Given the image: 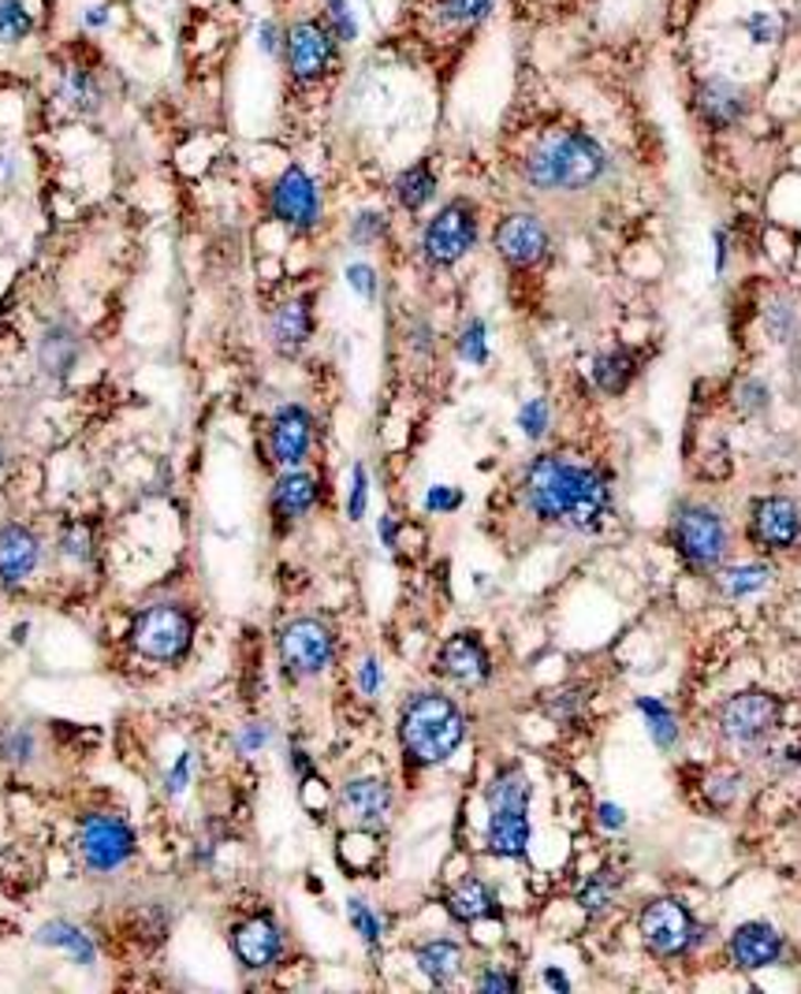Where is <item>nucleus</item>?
Instances as JSON below:
<instances>
[{"instance_id": "f257e3e1", "label": "nucleus", "mask_w": 801, "mask_h": 994, "mask_svg": "<svg viewBox=\"0 0 801 994\" xmlns=\"http://www.w3.org/2000/svg\"><path fill=\"white\" fill-rule=\"evenodd\" d=\"M526 499L544 521H563L571 529H597L611 507L608 480L555 455L537 458L530 466Z\"/></svg>"}, {"instance_id": "f03ea898", "label": "nucleus", "mask_w": 801, "mask_h": 994, "mask_svg": "<svg viewBox=\"0 0 801 994\" xmlns=\"http://www.w3.org/2000/svg\"><path fill=\"white\" fill-rule=\"evenodd\" d=\"M604 169H608V156H604L600 142L578 131H563L544 138L530 153L526 180L541 191H582V186L597 183Z\"/></svg>"}, {"instance_id": "7ed1b4c3", "label": "nucleus", "mask_w": 801, "mask_h": 994, "mask_svg": "<svg viewBox=\"0 0 801 994\" xmlns=\"http://www.w3.org/2000/svg\"><path fill=\"white\" fill-rule=\"evenodd\" d=\"M399 737L414 764H444L463 745L466 720L444 693H418L403 707Z\"/></svg>"}, {"instance_id": "20e7f679", "label": "nucleus", "mask_w": 801, "mask_h": 994, "mask_svg": "<svg viewBox=\"0 0 801 994\" xmlns=\"http://www.w3.org/2000/svg\"><path fill=\"white\" fill-rule=\"evenodd\" d=\"M488 804H492V820H488V850L496 857H522L530 845V786L519 767H507L488 786Z\"/></svg>"}, {"instance_id": "39448f33", "label": "nucleus", "mask_w": 801, "mask_h": 994, "mask_svg": "<svg viewBox=\"0 0 801 994\" xmlns=\"http://www.w3.org/2000/svg\"><path fill=\"white\" fill-rule=\"evenodd\" d=\"M339 53L336 34L328 31L325 19H295L283 31V64L299 90H310L332 72Z\"/></svg>"}, {"instance_id": "423d86ee", "label": "nucleus", "mask_w": 801, "mask_h": 994, "mask_svg": "<svg viewBox=\"0 0 801 994\" xmlns=\"http://www.w3.org/2000/svg\"><path fill=\"white\" fill-rule=\"evenodd\" d=\"M191 615L183 607L172 604H153L134 618V648L153 659V663H169V659H180L191 645Z\"/></svg>"}, {"instance_id": "0eeeda50", "label": "nucleus", "mask_w": 801, "mask_h": 994, "mask_svg": "<svg viewBox=\"0 0 801 994\" xmlns=\"http://www.w3.org/2000/svg\"><path fill=\"white\" fill-rule=\"evenodd\" d=\"M675 544L690 566L712 570L727 555V526L708 507H682L675 518Z\"/></svg>"}, {"instance_id": "6e6552de", "label": "nucleus", "mask_w": 801, "mask_h": 994, "mask_svg": "<svg viewBox=\"0 0 801 994\" xmlns=\"http://www.w3.org/2000/svg\"><path fill=\"white\" fill-rule=\"evenodd\" d=\"M641 939L645 947L660 958H675V953H686L697 939V923H693L690 909L682 901H652L645 905L641 912Z\"/></svg>"}, {"instance_id": "1a4fd4ad", "label": "nucleus", "mask_w": 801, "mask_h": 994, "mask_svg": "<svg viewBox=\"0 0 801 994\" xmlns=\"http://www.w3.org/2000/svg\"><path fill=\"white\" fill-rule=\"evenodd\" d=\"M79 850H83V861L90 864L94 872H112V868H120L127 857H131L134 834H131V826L120 820V815L97 812V815H86L83 820Z\"/></svg>"}, {"instance_id": "9d476101", "label": "nucleus", "mask_w": 801, "mask_h": 994, "mask_svg": "<svg viewBox=\"0 0 801 994\" xmlns=\"http://www.w3.org/2000/svg\"><path fill=\"white\" fill-rule=\"evenodd\" d=\"M474 239H477L474 209L466 202H452L429 220L422 246H425V258L433 264H455L474 246Z\"/></svg>"}, {"instance_id": "9b49d317", "label": "nucleus", "mask_w": 801, "mask_h": 994, "mask_svg": "<svg viewBox=\"0 0 801 994\" xmlns=\"http://www.w3.org/2000/svg\"><path fill=\"white\" fill-rule=\"evenodd\" d=\"M272 213H277L283 224L299 228V231L317 228V220H321V194H317L314 175H310L306 169H299V164L283 169L280 180L272 183Z\"/></svg>"}, {"instance_id": "f8f14e48", "label": "nucleus", "mask_w": 801, "mask_h": 994, "mask_svg": "<svg viewBox=\"0 0 801 994\" xmlns=\"http://www.w3.org/2000/svg\"><path fill=\"white\" fill-rule=\"evenodd\" d=\"M723 734L738 745H757L760 737H768L779 723V701L768 693H738L723 704L719 712Z\"/></svg>"}, {"instance_id": "ddd939ff", "label": "nucleus", "mask_w": 801, "mask_h": 994, "mask_svg": "<svg viewBox=\"0 0 801 994\" xmlns=\"http://www.w3.org/2000/svg\"><path fill=\"white\" fill-rule=\"evenodd\" d=\"M280 656L295 674H317L332 659V634L314 618H295L280 634Z\"/></svg>"}, {"instance_id": "4468645a", "label": "nucleus", "mask_w": 801, "mask_h": 994, "mask_svg": "<svg viewBox=\"0 0 801 994\" xmlns=\"http://www.w3.org/2000/svg\"><path fill=\"white\" fill-rule=\"evenodd\" d=\"M496 250H500L504 261L511 264H533L544 258L549 250V231L544 224L530 213H515L496 228Z\"/></svg>"}, {"instance_id": "2eb2a0df", "label": "nucleus", "mask_w": 801, "mask_h": 994, "mask_svg": "<svg viewBox=\"0 0 801 994\" xmlns=\"http://www.w3.org/2000/svg\"><path fill=\"white\" fill-rule=\"evenodd\" d=\"M269 440H272V455H277V462H283V466H299L310 451V440H314V421H310V413L302 407H283L277 418H272Z\"/></svg>"}, {"instance_id": "dca6fc26", "label": "nucleus", "mask_w": 801, "mask_h": 994, "mask_svg": "<svg viewBox=\"0 0 801 994\" xmlns=\"http://www.w3.org/2000/svg\"><path fill=\"white\" fill-rule=\"evenodd\" d=\"M441 674H447L458 685H481L492 674V663H488V652L477 637L458 634L441 648Z\"/></svg>"}, {"instance_id": "f3484780", "label": "nucleus", "mask_w": 801, "mask_h": 994, "mask_svg": "<svg viewBox=\"0 0 801 994\" xmlns=\"http://www.w3.org/2000/svg\"><path fill=\"white\" fill-rule=\"evenodd\" d=\"M801 533V518H798V504L787 496H771L757 507L754 515V537L765 548H790Z\"/></svg>"}, {"instance_id": "a211bd4d", "label": "nucleus", "mask_w": 801, "mask_h": 994, "mask_svg": "<svg viewBox=\"0 0 801 994\" xmlns=\"http://www.w3.org/2000/svg\"><path fill=\"white\" fill-rule=\"evenodd\" d=\"M783 953V939L771 923H742V928L730 934V958L742 969H768L771 961H779Z\"/></svg>"}, {"instance_id": "6ab92c4d", "label": "nucleus", "mask_w": 801, "mask_h": 994, "mask_svg": "<svg viewBox=\"0 0 801 994\" xmlns=\"http://www.w3.org/2000/svg\"><path fill=\"white\" fill-rule=\"evenodd\" d=\"M280 950H283L280 928L269 917H253L242 928H236V953L247 969H269L280 958Z\"/></svg>"}, {"instance_id": "aec40b11", "label": "nucleus", "mask_w": 801, "mask_h": 994, "mask_svg": "<svg viewBox=\"0 0 801 994\" xmlns=\"http://www.w3.org/2000/svg\"><path fill=\"white\" fill-rule=\"evenodd\" d=\"M37 563V540L31 529L4 526L0 529V582L19 585Z\"/></svg>"}, {"instance_id": "412c9836", "label": "nucleus", "mask_w": 801, "mask_h": 994, "mask_svg": "<svg viewBox=\"0 0 801 994\" xmlns=\"http://www.w3.org/2000/svg\"><path fill=\"white\" fill-rule=\"evenodd\" d=\"M56 97L64 101L67 112L75 116H94L97 108H101L105 101V90H101V78H97L90 67L83 64H72L67 72L61 75V83H56Z\"/></svg>"}, {"instance_id": "4be33fe9", "label": "nucleus", "mask_w": 801, "mask_h": 994, "mask_svg": "<svg viewBox=\"0 0 801 994\" xmlns=\"http://www.w3.org/2000/svg\"><path fill=\"white\" fill-rule=\"evenodd\" d=\"M344 804L355 812V820L377 826V823H385L388 804H392V793H388V786L380 779H358L344 790Z\"/></svg>"}, {"instance_id": "5701e85b", "label": "nucleus", "mask_w": 801, "mask_h": 994, "mask_svg": "<svg viewBox=\"0 0 801 994\" xmlns=\"http://www.w3.org/2000/svg\"><path fill=\"white\" fill-rule=\"evenodd\" d=\"M272 504H277V515H283V518L306 515V510L317 504V480L310 474L280 477L277 488H272Z\"/></svg>"}, {"instance_id": "b1692460", "label": "nucleus", "mask_w": 801, "mask_h": 994, "mask_svg": "<svg viewBox=\"0 0 801 994\" xmlns=\"http://www.w3.org/2000/svg\"><path fill=\"white\" fill-rule=\"evenodd\" d=\"M418 969L444 987V983H452L458 976V969H463V950H458L452 939H433V942H425V947H418Z\"/></svg>"}, {"instance_id": "393cba45", "label": "nucleus", "mask_w": 801, "mask_h": 994, "mask_svg": "<svg viewBox=\"0 0 801 994\" xmlns=\"http://www.w3.org/2000/svg\"><path fill=\"white\" fill-rule=\"evenodd\" d=\"M447 909H452L455 920H481V917H496V894L477 879H466L447 894Z\"/></svg>"}, {"instance_id": "a878e982", "label": "nucleus", "mask_w": 801, "mask_h": 994, "mask_svg": "<svg viewBox=\"0 0 801 994\" xmlns=\"http://www.w3.org/2000/svg\"><path fill=\"white\" fill-rule=\"evenodd\" d=\"M742 108H746V101H742V94L730 83H719V78H712L705 90H701V112H705L708 123H716V127L735 123L738 116H742Z\"/></svg>"}, {"instance_id": "bb28decb", "label": "nucleus", "mask_w": 801, "mask_h": 994, "mask_svg": "<svg viewBox=\"0 0 801 994\" xmlns=\"http://www.w3.org/2000/svg\"><path fill=\"white\" fill-rule=\"evenodd\" d=\"M310 336V310L306 302H288L272 313V339H277L280 350H299Z\"/></svg>"}, {"instance_id": "cd10ccee", "label": "nucleus", "mask_w": 801, "mask_h": 994, "mask_svg": "<svg viewBox=\"0 0 801 994\" xmlns=\"http://www.w3.org/2000/svg\"><path fill=\"white\" fill-rule=\"evenodd\" d=\"M433 194H436V175H433V169H429L425 161L410 164V169L396 180V198L410 213L422 209V205L433 198Z\"/></svg>"}, {"instance_id": "c85d7f7f", "label": "nucleus", "mask_w": 801, "mask_h": 994, "mask_svg": "<svg viewBox=\"0 0 801 994\" xmlns=\"http://www.w3.org/2000/svg\"><path fill=\"white\" fill-rule=\"evenodd\" d=\"M37 942H45V947H61V950H67L79 964H90V961H94L90 939H86V934H83L79 928H75V923H64V920L45 923V928L37 931Z\"/></svg>"}, {"instance_id": "c756f323", "label": "nucleus", "mask_w": 801, "mask_h": 994, "mask_svg": "<svg viewBox=\"0 0 801 994\" xmlns=\"http://www.w3.org/2000/svg\"><path fill=\"white\" fill-rule=\"evenodd\" d=\"M630 377H634V358L627 350L604 354V358H597V366H593V380H597V388L608 391V396H619V391L630 383Z\"/></svg>"}, {"instance_id": "7c9ffc66", "label": "nucleus", "mask_w": 801, "mask_h": 994, "mask_svg": "<svg viewBox=\"0 0 801 994\" xmlns=\"http://www.w3.org/2000/svg\"><path fill=\"white\" fill-rule=\"evenodd\" d=\"M34 34V15L26 0H0V45H19Z\"/></svg>"}, {"instance_id": "2f4dec72", "label": "nucleus", "mask_w": 801, "mask_h": 994, "mask_svg": "<svg viewBox=\"0 0 801 994\" xmlns=\"http://www.w3.org/2000/svg\"><path fill=\"white\" fill-rule=\"evenodd\" d=\"M638 707H641V715H645V720H649V734H652V742L663 745V749H668V745H675L679 726H675V715L668 712V704H660V701H649V696H641Z\"/></svg>"}, {"instance_id": "473e14b6", "label": "nucleus", "mask_w": 801, "mask_h": 994, "mask_svg": "<svg viewBox=\"0 0 801 994\" xmlns=\"http://www.w3.org/2000/svg\"><path fill=\"white\" fill-rule=\"evenodd\" d=\"M768 577H771V570L754 563V566L727 570V574L719 577V585H723V593H727V596H749V593H757V588H765Z\"/></svg>"}, {"instance_id": "72a5a7b5", "label": "nucleus", "mask_w": 801, "mask_h": 994, "mask_svg": "<svg viewBox=\"0 0 801 994\" xmlns=\"http://www.w3.org/2000/svg\"><path fill=\"white\" fill-rule=\"evenodd\" d=\"M615 890H619V879H615V875H611L608 868H604V872H597V875H593V879L578 890V901H582V909H585V912H604V909H608V905H611Z\"/></svg>"}, {"instance_id": "f704fd0d", "label": "nucleus", "mask_w": 801, "mask_h": 994, "mask_svg": "<svg viewBox=\"0 0 801 994\" xmlns=\"http://www.w3.org/2000/svg\"><path fill=\"white\" fill-rule=\"evenodd\" d=\"M325 23L339 45H350L358 37V19L350 12V0H325Z\"/></svg>"}, {"instance_id": "c9c22d12", "label": "nucleus", "mask_w": 801, "mask_h": 994, "mask_svg": "<svg viewBox=\"0 0 801 994\" xmlns=\"http://www.w3.org/2000/svg\"><path fill=\"white\" fill-rule=\"evenodd\" d=\"M492 12V0H444L441 15L447 26H474Z\"/></svg>"}, {"instance_id": "e433bc0d", "label": "nucleus", "mask_w": 801, "mask_h": 994, "mask_svg": "<svg viewBox=\"0 0 801 994\" xmlns=\"http://www.w3.org/2000/svg\"><path fill=\"white\" fill-rule=\"evenodd\" d=\"M458 354H463L466 361H474V366H481V361L488 358V343H485V324L481 321L466 324L463 339H458Z\"/></svg>"}, {"instance_id": "4c0bfd02", "label": "nucleus", "mask_w": 801, "mask_h": 994, "mask_svg": "<svg viewBox=\"0 0 801 994\" xmlns=\"http://www.w3.org/2000/svg\"><path fill=\"white\" fill-rule=\"evenodd\" d=\"M519 425H522V432L526 436H541L544 429H549V402L544 399H530L526 402V407L519 410Z\"/></svg>"}, {"instance_id": "58836bf2", "label": "nucleus", "mask_w": 801, "mask_h": 994, "mask_svg": "<svg viewBox=\"0 0 801 994\" xmlns=\"http://www.w3.org/2000/svg\"><path fill=\"white\" fill-rule=\"evenodd\" d=\"M350 923H355L358 934L369 942V947H377V939H380V920H377V912L369 909L366 901H350Z\"/></svg>"}, {"instance_id": "ea45409f", "label": "nucleus", "mask_w": 801, "mask_h": 994, "mask_svg": "<svg viewBox=\"0 0 801 994\" xmlns=\"http://www.w3.org/2000/svg\"><path fill=\"white\" fill-rule=\"evenodd\" d=\"M90 544H94L90 529L79 526V521H75V526H67L64 537H61V548H64L67 559H90Z\"/></svg>"}, {"instance_id": "a19ab883", "label": "nucleus", "mask_w": 801, "mask_h": 994, "mask_svg": "<svg viewBox=\"0 0 801 994\" xmlns=\"http://www.w3.org/2000/svg\"><path fill=\"white\" fill-rule=\"evenodd\" d=\"M258 48L266 56H280L283 53V31H280L277 19H261V26H258Z\"/></svg>"}, {"instance_id": "79ce46f5", "label": "nucleus", "mask_w": 801, "mask_h": 994, "mask_svg": "<svg viewBox=\"0 0 801 994\" xmlns=\"http://www.w3.org/2000/svg\"><path fill=\"white\" fill-rule=\"evenodd\" d=\"M347 283L361 294V299H374V294H377V272L369 269V264H350V269H347Z\"/></svg>"}, {"instance_id": "37998d69", "label": "nucleus", "mask_w": 801, "mask_h": 994, "mask_svg": "<svg viewBox=\"0 0 801 994\" xmlns=\"http://www.w3.org/2000/svg\"><path fill=\"white\" fill-rule=\"evenodd\" d=\"M385 231V220H380V213H358L355 216V228H350V235H355V242H374L377 235Z\"/></svg>"}, {"instance_id": "c03bdc74", "label": "nucleus", "mask_w": 801, "mask_h": 994, "mask_svg": "<svg viewBox=\"0 0 801 994\" xmlns=\"http://www.w3.org/2000/svg\"><path fill=\"white\" fill-rule=\"evenodd\" d=\"M194 771V753H180V760H175V767L169 771V793H180L183 786H187Z\"/></svg>"}, {"instance_id": "a18cd8bd", "label": "nucleus", "mask_w": 801, "mask_h": 994, "mask_svg": "<svg viewBox=\"0 0 801 994\" xmlns=\"http://www.w3.org/2000/svg\"><path fill=\"white\" fill-rule=\"evenodd\" d=\"M458 504H463V496H458L455 488H444V485L429 488V496H425V507H429V510H452V507H458Z\"/></svg>"}, {"instance_id": "49530a36", "label": "nucleus", "mask_w": 801, "mask_h": 994, "mask_svg": "<svg viewBox=\"0 0 801 994\" xmlns=\"http://www.w3.org/2000/svg\"><path fill=\"white\" fill-rule=\"evenodd\" d=\"M738 399H742V410H765V402H768V391H765V383L749 380V383H742Z\"/></svg>"}, {"instance_id": "de8ad7c7", "label": "nucleus", "mask_w": 801, "mask_h": 994, "mask_svg": "<svg viewBox=\"0 0 801 994\" xmlns=\"http://www.w3.org/2000/svg\"><path fill=\"white\" fill-rule=\"evenodd\" d=\"M366 515V469H355V485H350V518Z\"/></svg>"}, {"instance_id": "09e8293b", "label": "nucleus", "mask_w": 801, "mask_h": 994, "mask_svg": "<svg viewBox=\"0 0 801 994\" xmlns=\"http://www.w3.org/2000/svg\"><path fill=\"white\" fill-rule=\"evenodd\" d=\"M477 987H481V991H515V987H519V980H515V976H507V972L488 969L485 976L477 980Z\"/></svg>"}, {"instance_id": "8fccbe9b", "label": "nucleus", "mask_w": 801, "mask_h": 994, "mask_svg": "<svg viewBox=\"0 0 801 994\" xmlns=\"http://www.w3.org/2000/svg\"><path fill=\"white\" fill-rule=\"evenodd\" d=\"M358 685H361V693H366V696H374L377 689H380V667H377V659H366V663H361Z\"/></svg>"}, {"instance_id": "3c124183", "label": "nucleus", "mask_w": 801, "mask_h": 994, "mask_svg": "<svg viewBox=\"0 0 801 994\" xmlns=\"http://www.w3.org/2000/svg\"><path fill=\"white\" fill-rule=\"evenodd\" d=\"M266 742H269V731H266V726H247V731L239 734V749H242V753H258Z\"/></svg>"}, {"instance_id": "603ef678", "label": "nucleus", "mask_w": 801, "mask_h": 994, "mask_svg": "<svg viewBox=\"0 0 801 994\" xmlns=\"http://www.w3.org/2000/svg\"><path fill=\"white\" fill-rule=\"evenodd\" d=\"M600 823L608 826V831H619V826L627 823V815H623L619 804H600Z\"/></svg>"}, {"instance_id": "864d4df0", "label": "nucleus", "mask_w": 801, "mask_h": 994, "mask_svg": "<svg viewBox=\"0 0 801 994\" xmlns=\"http://www.w3.org/2000/svg\"><path fill=\"white\" fill-rule=\"evenodd\" d=\"M746 26H757L754 37H760V42H768V37H776V19H768V15H754V19H746Z\"/></svg>"}, {"instance_id": "5fc2aeb1", "label": "nucleus", "mask_w": 801, "mask_h": 994, "mask_svg": "<svg viewBox=\"0 0 801 994\" xmlns=\"http://www.w3.org/2000/svg\"><path fill=\"white\" fill-rule=\"evenodd\" d=\"M83 19H86V26H90V31H101V26L109 23V8H90V12H86Z\"/></svg>"}, {"instance_id": "6e6d98bb", "label": "nucleus", "mask_w": 801, "mask_h": 994, "mask_svg": "<svg viewBox=\"0 0 801 994\" xmlns=\"http://www.w3.org/2000/svg\"><path fill=\"white\" fill-rule=\"evenodd\" d=\"M544 983H549V987H555V991H566V987H571V983H566L563 972H555V969L544 972Z\"/></svg>"}, {"instance_id": "4d7b16f0", "label": "nucleus", "mask_w": 801, "mask_h": 994, "mask_svg": "<svg viewBox=\"0 0 801 994\" xmlns=\"http://www.w3.org/2000/svg\"><path fill=\"white\" fill-rule=\"evenodd\" d=\"M380 537H385V544L392 548L396 544V529H392V518H385L380 521Z\"/></svg>"}, {"instance_id": "13d9d810", "label": "nucleus", "mask_w": 801, "mask_h": 994, "mask_svg": "<svg viewBox=\"0 0 801 994\" xmlns=\"http://www.w3.org/2000/svg\"><path fill=\"white\" fill-rule=\"evenodd\" d=\"M8 175V156H0V180Z\"/></svg>"}, {"instance_id": "bf43d9fd", "label": "nucleus", "mask_w": 801, "mask_h": 994, "mask_svg": "<svg viewBox=\"0 0 801 994\" xmlns=\"http://www.w3.org/2000/svg\"><path fill=\"white\" fill-rule=\"evenodd\" d=\"M0 466H4V451H0Z\"/></svg>"}, {"instance_id": "052dcab7", "label": "nucleus", "mask_w": 801, "mask_h": 994, "mask_svg": "<svg viewBox=\"0 0 801 994\" xmlns=\"http://www.w3.org/2000/svg\"><path fill=\"white\" fill-rule=\"evenodd\" d=\"M798 366H801V361H798Z\"/></svg>"}]
</instances>
